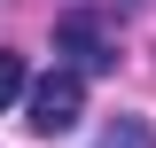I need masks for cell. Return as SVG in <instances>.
Segmentation results:
<instances>
[{"mask_svg": "<svg viewBox=\"0 0 156 148\" xmlns=\"http://www.w3.org/2000/svg\"><path fill=\"white\" fill-rule=\"evenodd\" d=\"M78 117H86V78H78V70H47V78L31 86V101H23V125H31L39 140L70 132Z\"/></svg>", "mask_w": 156, "mask_h": 148, "instance_id": "1", "label": "cell"}, {"mask_svg": "<svg viewBox=\"0 0 156 148\" xmlns=\"http://www.w3.org/2000/svg\"><path fill=\"white\" fill-rule=\"evenodd\" d=\"M55 55H62V70L94 78V70L117 62V39H109V23H101L94 8H70V16H55Z\"/></svg>", "mask_w": 156, "mask_h": 148, "instance_id": "2", "label": "cell"}, {"mask_svg": "<svg viewBox=\"0 0 156 148\" xmlns=\"http://www.w3.org/2000/svg\"><path fill=\"white\" fill-rule=\"evenodd\" d=\"M94 148H156V132H148V125H140V117H117V125H109V132H101V140H94Z\"/></svg>", "mask_w": 156, "mask_h": 148, "instance_id": "3", "label": "cell"}, {"mask_svg": "<svg viewBox=\"0 0 156 148\" xmlns=\"http://www.w3.org/2000/svg\"><path fill=\"white\" fill-rule=\"evenodd\" d=\"M16 93H23V55H8V47H0V109H8Z\"/></svg>", "mask_w": 156, "mask_h": 148, "instance_id": "4", "label": "cell"}]
</instances>
